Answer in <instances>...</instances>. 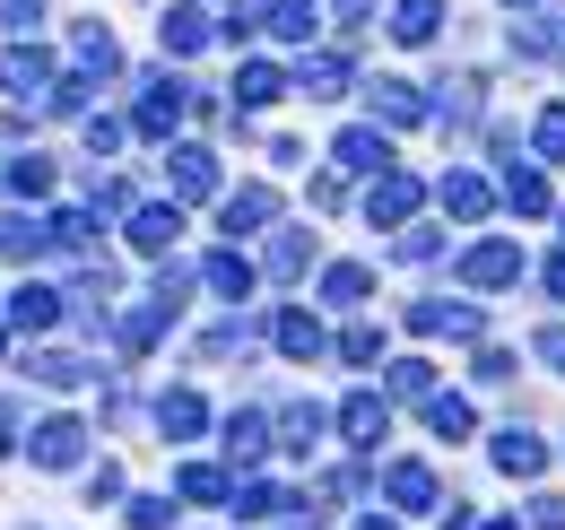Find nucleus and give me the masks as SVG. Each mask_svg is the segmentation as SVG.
I'll list each match as a JSON object with an SVG mask.
<instances>
[{
	"label": "nucleus",
	"mask_w": 565,
	"mask_h": 530,
	"mask_svg": "<svg viewBox=\"0 0 565 530\" xmlns=\"http://www.w3.org/2000/svg\"><path fill=\"white\" fill-rule=\"evenodd\" d=\"M392 496H401V505H435V478H426L418 462H401L392 469Z\"/></svg>",
	"instance_id": "obj_4"
},
{
	"label": "nucleus",
	"mask_w": 565,
	"mask_h": 530,
	"mask_svg": "<svg viewBox=\"0 0 565 530\" xmlns=\"http://www.w3.org/2000/svg\"><path fill=\"white\" fill-rule=\"evenodd\" d=\"M495 462H504V469H540V444H531V435H522V426H513V435H504V444H495Z\"/></svg>",
	"instance_id": "obj_8"
},
{
	"label": "nucleus",
	"mask_w": 565,
	"mask_h": 530,
	"mask_svg": "<svg viewBox=\"0 0 565 530\" xmlns=\"http://www.w3.org/2000/svg\"><path fill=\"white\" fill-rule=\"evenodd\" d=\"M548 287H557V296H565V262H548Z\"/></svg>",
	"instance_id": "obj_16"
},
{
	"label": "nucleus",
	"mask_w": 565,
	"mask_h": 530,
	"mask_svg": "<svg viewBox=\"0 0 565 530\" xmlns=\"http://www.w3.org/2000/svg\"><path fill=\"white\" fill-rule=\"evenodd\" d=\"M210 278H217V287H226V296H244V287H253V269L235 262V253H226V262H210Z\"/></svg>",
	"instance_id": "obj_13"
},
{
	"label": "nucleus",
	"mask_w": 565,
	"mask_h": 530,
	"mask_svg": "<svg viewBox=\"0 0 565 530\" xmlns=\"http://www.w3.org/2000/svg\"><path fill=\"white\" fill-rule=\"evenodd\" d=\"M270 26L279 35H313V0H270Z\"/></svg>",
	"instance_id": "obj_5"
},
{
	"label": "nucleus",
	"mask_w": 565,
	"mask_h": 530,
	"mask_svg": "<svg viewBox=\"0 0 565 530\" xmlns=\"http://www.w3.org/2000/svg\"><path fill=\"white\" fill-rule=\"evenodd\" d=\"M444 209H461V218H479V209H488V183H470V174H444Z\"/></svg>",
	"instance_id": "obj_3"
},
{
	"label": "nucleus",
	"mask_w": 565,
	"mask_h": 530,
	"mask_svg": "<svg viewBox=\"0 0 565 530\" xmlns=\"http://www.w3.org/2000/svg\"><path fill=\"white\" fill-rule=\"evenodd\" d=\"M262 218H270V192H244L235 209H226V226H235V235H244V226H262Z\"/></svg>",
	"instance_id": "obj_10"
},
{
	"label": "nucleus",
	"mask_w": 565,
	"mask_h": 530,
	"mask_svg": "<svg viewBox=\"0 0 565 530\" xmlns=\"http://www.w3.org/2000/svg\"><path fill=\"white\" fill-rule=\"evenodd\" d=\"M392 26H401L409 44H426V35H435V0H401V18H392Z\"/></svg>",
	"instance_id": "obj_7"
},
{
	"label": "nucleus",
	"mask_w": 565,
	"mask_h": 530,
	"mask_svg": "<svg viewBox=\"0 0 565 530\" xmlns=\"http://www.w3.org/2000/svg\"><path fill=\"white\" fill-rule=\"evenodd\" d=\"M513 269H522V253H513V244H479V253L461 262V278H470V287H504Z\"/></svg>",
	"instance_id": "obj_1"
},
{
	"label": "nucleus",
	"mask_w": 565,
	"mask_h": 530,
	"mask_svg": "<svg viewBox=\"0 0 565 530\" xmlns=\"http://www.w3.org/2000/svg\"><path fill=\"white\" fill-rule=\"evenodd\" d=\"M540 357H548V365L565 374V331H548V339H540Z\"/></svg>",
	"instance_id": "obj_15"
},
{
	"label": "nucleus",
	"mask_w": 565,
	"mask_h": 530,
	"mask_svg": "<svg viewBox=\"0 0 565 530\" xmlns=\"http://www.w3.org/2000/svg\"><path fill=\"white\" fill-rule=\"evenodd\" d=\"M340 157H349V166H383V139H374V131H349V139H340Z\"/></svg>",
	"instance_id": "obj_11"
},
{
	"label": "nucleus",
	"mask_w": 565,
	"mask_h": 530,
	"mask_svg": "<svg viewBox=\"0 0 565 530\" xmlns=\"http://www.w3.org/2000/svg\"><path fill=\"white\" fill-rule=\"evenodd\" d=\"M365 530H392V522H365Z\"/></svg>",
	"instance_id": "obj_17"
},
{
	"label": "nucleus",
	"mask_w": 565,
	"mask_h": 530,
	"mask_svg": "<svg viewBox=\"0 0 565 530\" xmlns=\"http://www.w3.org/2000/svg\"><path fill=\"white\" fill-rule=\"evenodd\" d=\"M383 435V400H349V444H374Z\"/></svg>",
	"instance_id": "obj_6"
},
{
	"label": "nucleus",
	"mask_w": 565,
	"mask_h": 530,
	"mask_svg": "<svg viewBox=\"0 0 565 530\" xmlns=\"http://www.w3.org/2000/svg\"><path fill=\"white\" fill-rule=\"evenodd\" d=\"M279 339H287V348H296V357H313V348H322V331H313L305 314H287V322H279Z\"/></svg>",
	"instance_id": "obj_12"
},
{
	"label": "nucleus",
	"mask_w": 565,
	"mask_h": 530,
	"mask_svg": "<svg viewBox=\"0 0 565 530\" xmlns=\"http://www.w3.org/2000/svg\"><path fill=\"white\" fill-rule=\"evenodd\" d=\"M418 209V183L409 174H383V192H374V218H409Z\"/></svg>",
	"instance_id": "obj_2"
},
{
	"label": "nucleus",
	"mask_w": 565,
	"mask_h": 530,
	"mask_svg": "<svg viewBox=\"0 0 565 530\" xmlns=\"http://www.w3.org/2000/svg\"><path fill=\"white\" fill-rule=\"evenodd\" d=\"M540 148H548V157H565V105L548 114V123H540Z\"/></svg>",
	"instance_id": "obj_14"
},
{
	"label": "nucleus",
	"mask_w": 565,
	"mask_h": 530,
	"mask_svg": "<svg viewBox=\"0 0 565 530\" xmlns=\"http://www.w3.org/2000/svg\"><path fill=\"white\" fill-rule=\"evenodd\" d=\"M374 114H383V123H418V96H401V87H374Z\"/></svg>",
	"instance_id": "obj_9"
}]
</instances>
